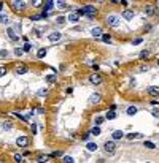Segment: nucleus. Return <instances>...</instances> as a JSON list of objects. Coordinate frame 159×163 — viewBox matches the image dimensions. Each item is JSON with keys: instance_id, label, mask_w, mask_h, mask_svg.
<instances>
[{"instance_id": "obj_1", "label": "nucleus", "mask_w": 159, "mask_h": 163, "mask_svg": "<svg viewBox=\"0 0 159 163\" xmlns=\"http://www.w3.org/2000/svg\"><path fill=\"white\" fill-rule=\"evenodd\" d=\"M78 13H80V14H83V16H88V17H91V19H92V17L95 16L97 10H95V8H94L92 5H86V7H84L83 10H80Z\"/></svg>"}, {"instance_id": "obj_2", "label": "nucleus", "mask_w": 159, "mask_h": 163, "mask_svg": "<svg viewBox=\"0 0 159 163\" xmlns=\"http://www.w3.org/2000/svg\"><path fill=\"white\" fill-rule=\"evenodd\" d=\"M107 24L111 26V27H119L121 19H119L118 16H115V14H110V16H107Z\"/></svg>"}, {"instance_id": "obj_3", "label": "nucleus", "mask_w": 159, "mask_h": 163, "mask_svg": "<svg viewBox=\"0 0 159 163\" xmlns=\"http://www.w3.org/2000/svg\"><path fill=\"white\" fill-rule=\"evenodd\" d=\"M104 147H105V152H107L108 155H113V154L116 152V144H115L113 141H107Z\"/></svg>"}, {"instance_id": "obj_4", "label": "nucleus", "mask_w": 159, "mask_h": 163, "mask_svg": "<svg viewBox=\"0 0 159 163\" xmlns=\"http://www.w3.org/2000/svg\"><path fill=\"white\" fill-rule=\"evenodd\" d=\"M102 76L100 74H97V73H92L91 76H89V83L91 84H94V86H97V84H102Z\"/></svg>"}, {"instance_id": "obj_5", "label": "nucleus", "mask_w": 159, "mask_h": 163, "mask_svg": "<svg viewBox=\"0 0 159 163\" xmlns=\"http://www.w3.org/2000/svg\"><path fill=\"white\" fill-rule=\"evenodd\" d=\"M13 8L16 11H24L26 10V3L22 2V0H14V2H13Z\"/></svg>"}, {"instance_id": "obj_6", "label": "nucleus", "mask_w": 159, "mask_h": 163, "mask_svg": "<svg viewBox=\"0 0 159 163\" xmlns=\"http://www.w3.org/2000/svg\"><path fill=\"white\" fill-rule=\"evenodd\" d=\"M16 144H18L19 147H26V146L29 144V139H27V136H19V138L16 139Z\"/></svg>"}, {"instance_id": "obj_7", "label": "nucleus", "mask_w": 159, "mask_h": 163, "mask_svg": "<svg viewBox=\"0 0 159 163\" xmlns=\"http://www.w3.org/2000/svg\"><path fill=\"white\" fill-rule=\"evenodd\" d=\"M61 33H59V32H53V33H49L48 35V40H49V41L51 43H56V41H59V40H61Z\"/></svg>"}, {"instance_id": "obj_8", "label": "nucleus", "mask_w": 159, "mask_h": 163, "mask_svg": "<svg viewBox=\"0 0 159 163\" xmlns=\"http://www.w3.org/2000/svg\"><path fill=\"white\" fill-rule=\"evenodd\" d=\"M78 19H80V13L78 11H72L69 14V21L70 22H78Z\"/></svg>"}, {"instance_id": "obj_9", "label": "nucleus", "mask_w": 159, "mask_h": 163, "mask_svg": "<svg viewBox=\"0 0 159 163\" xmlns=\"http://www.w3.org/2000/svg\"><path fill=\"white\" fill-rule=\"evenodd\" d=\"M123 17L126 19V21H130V19H134V11L132 10H124L123 11Z\"/></svg>"}, {"instance_id": "obj_10", "label": "nucleus", "mask_w": 159, "mask_h": 163, "mask_svg": "<svg viewBox=\"0 0 159 163\" xmlns=\"http://www.w3.org/2000/svg\"><path fill=\"white\" fill-rule=\"evenodd\" d=\"M99 101H100V95H99V93H92L89 97V103L91 105H95V103H99Z\"/></svg>"}, {"instance_id": "obj_11", "label": "nucleus", "mask_w": 159, "mask_h": 163, "mask_svg": "<svg viewBox=\"0 0 159 163\" xmlns=\"http://www.w3.org/2000/svg\"><path fill=\"white\" fill-rule=\"evenodd\" d=\"M91 33H92L94 38H100V36H102V29H100V27H94V29L91 30Z\"/></svg>"}, {"instance_id": "obj_12", "label": "nucleus", "mask_w": 159, "mask_h": 163, "mask_svg": "<svg viewBox=\"0 0 159 163\" xmlns=\"http://www.w3.org/2000/svg\"><path fill=\"white\" fill-rule=\"evenodd\" d=\"M148 93H150L151 97H157V95H159V87H156V86L148 87Z\"/></svg>"}, {"instance_id": "obj_13", "label": "nucleus", "mask_w": 159, "mask_h": 163, "mask_svg": "<svg viewBox=\"0 0 159 163\" xmlns=\"http://www.w3.org/2000/svg\"><path fill=\"white\" fill-rule=\"evenodd\" d=\"M111 136H113V139H121V138H124V131L123 130H115Z\"/></svg>"}, {"instance_id": "obj_14", "label": "nucleus", "mask_w": 159, "mask_h": 163, "mask_svg": "<svg viewBox=\"0 0 159 163\" xmlns=\"http://www.w3.org/2000/svg\"><path fill=\"white\" fill-rule=\"evenodd\" d=\"M142 138H143L142 133H129L127 135V139H130V141H134V139H142Z\"/></svg>"}, {"instance_id": "obj_15", "label": "nucleus", "mask_w": 159, "mask_h": 163, "mask_svg": "<svg viewBox=\"0 0 159 163\" xmlns=\"http://www.w3.org/2000/svg\"><path fill=\"white\" fill-rule=\"evenodd\" d=\"M7 33H8V36H10V40H13V41H16V40L19 38V36L16 35V32H14L13 29H8V30H7Z\"/></svg>"}, {"instance_id": "obj_16", "label": "nucleus", "mask_w": 159, "mask_h": 163, "mask_svg": "<svg viewBox=\"0 0 159 163\" xmlns=\"http://www.w3.org/2000/svg\"><path fill=\"white\" fill-rule=\"evenodd\" d=\"M57 10H65L67 8V2H65V0H57Z\"/></svg>"}, {"instance_id": "obj_17", "label": "nucleus", "mask_w": 159, "mask_h": 163, "mask_svg": "<svg viewBox=\"0 0 159 163\" xmlns=\"http://www.w3.org/2000/svg\"><path fill=\"white\" fill-rule=\"evenodd\" d=\"M86 149H88L89 152H95V151H97V144H95V142H88V144H86Z\"/></svg>"}, {"instance_id": "obj_18", "label": "nucleus", "mask_w": 159, "mask_h": 163, "mask_svg": "<svg viewBox=\"0 0 159 163\" xmlns=\"http://www.w3.org/2000/svg\"><path fill=\"white\" fill-rule=\"evenodd\" d=\"M54 7V0H46V3H45V11H51Z\"/></svg>"}, {"instance_id": "obj_19", "label": "nucleus", "mask_w": 159, "mask_h": 163, "mask_svg": "<svg viewBox=\"0 0 159 163\" xmlns=\"http://www.w3.org/2000/svg\"><path fill=\"white\" fill-rule=\"evenodd\" d=\"M137 111H138L137 106H129L127 111H126V114H127V116H134V114H137Z\"/></svg>"}, {"instance_id": "obj_20", "label": "nucleus", "mask_w": 159, "mask_h": 163, "mask_svg": "<svg viewBox=\"0 0 159 163\" xmlns=\"http://www.w3.org/2000/svg\"><path fill=\"white\" fill-rule=\"evenodd\" d=\"M145 13H146L148 16H153V14H156V8H154V7H146V8H145Z\"/></svg>"}, {"instance_id": "obj_21", "label": "nucleus", "mask_w": 159, "mask_h": 163, "mask_svg": "<svg viewBox=\"0 0 159 163\" xmlns=\"http://www.w3.org/2000/svg\"><path fill=\"white\" fill-rule=\"evenodd\" d=\"M37 55H38V59H43V57L46 55V48H42V49H38Z\"/></svg>"}, {"instance_id": "obj_22", "label": "nucleus", "mask_w": 159, "mask_h": 163, "mask_svg": "<svg viewBox=\"0 0 159 163\" xmlns=\"http://www.w3.org/2000/svg\"><path fill=\"white\" fill-rule=\"evenodd\" d=\"M16 73H18V74H26V73H27V68H26V67H18V68H16Z\"/></svg>"}, {"instance_id": "obj_23", "label": "nucleus", "mask_w": 159, "mask_h": 163, "mask_svg": "<svg viewBox=\"0 0 159 163\" xmlns=\"http://www.w3.org/2000/svg\"><path fill=\"white\" fill-rule=\"evenodd\" d=\"M91 135H94V136H99V135H100V128H99V125H95V127L91 130Z\"/></svg>"}, {"instance_id": "obj_24", "label": "nucleus", "mask_w": 159, "mask_h": 163, "mask_svg": "<svg viewBox=\"0 0 159 163\" xmlns=\"http://www.w3.org/2000/svg\"><path fill=\"white\" fill-rule=\"evenodd\" d=\"M0 22H3V24H8L10 22V19L7 14H0Z\"/></svg>"}, {"instance_id": "obj_25", "label": "nucleus", "mask_w": 159, "mask_h": 163, "mask_svg": "<svg viewBox=\"0 0 159 163\" xmlns=\"http://www.w3.org/2000/svg\"><path fill=\"white\" fill-rule=\"evenodd\" d=\"M45 95H48V89H40L37 92V97H45Z\"/></svg>"}, {"instance_id": "obj_26", "label": "nucleus", "mask_w": 159, "mask_h": 163, "mask_svg": "<svg viewBox=\"0 0 159 163\" xmlns=\"http://www.w3.org/2000/svg\"><path fill=\"white\" fill-rule=\"evenodd\" d=\"M145 147H146V149H156L154 142H151V141H145Z\"/></svg>"}, {"instance_id": "obj_27", "label": "nucleus", "mask_w": 159, "mask_h": 163, "mask_svg": "<svg viewBox=\"0 0 159 163\" xmlns=\"http://www.w3.org/2000/svg\"><path fill=\"white\" fill-rule=\"evenodd\" d=\"M115 117H116V112H115L113 109H110V112L107 114V119H108V120H113Z\"/></svg>"}, {"instance_id": "obj_28", "label": "nucleus", "mask_w": 159, "mask_h": 163, "mask_svg": "<svg viewBox=\"0 0 159 163\" xmlns=\"http://www.w3.org/2000/svg\"><path fill=\"white\" fill-rule=\"evenodd\" d=\"M30 3H32V7H40L43 3V0H30Z\"/></svg>"}, {"instance_id": "obj_29", "label": "nucleus", "mask_w": 159, "mask_h": 163, "mask_svg": "<svg viewBox=\"0 0 159 163\" xmlns=\"http://www.w3.org/2000/svg\"><path fill=\"white\" fill-rule=\"evenodd\" d=\"M150 57V51H142L140 52V59H148Z\"/></svg>"}, {"instance_id": "obj_30", "label": "nucleus", "mask_w": 159, "mask_h": 163, "mask_svg": "<svg viewBox=\"0 0 159 163\" xmlns=\"http://www.w3.org/2000/svg\"><path fill=\"white\" fill-rule=\"evenodd\" d=\"M102 40H104V41H105V43H110V41H111V36L105 33V35H102Z\"/></svg>"}, {"instance_id": "obj_31", "label": "nucleus", "mask_w": 159, "mask_h": 163, "mask_svg": "<svg viewBox=\"0 0 159 163\" xmlns=\"http://www.w3.org/2000/svg\"><path fill=\"white\" fill-rule=\"evenodd\" d=\"M46 81H48V83H54V81H56V76H54V74H48V76H46Z\"/></svg>"}, {"instance_id": "obj_32", "label": "nucleus", "mask_w": 159, "mask_h": 163, "mask_svg": "<svg viewBox=\"0 0 159 163\" xmlns=\"http://www.w3.org/2000/svg\"><path fill=\"white\" fill-rule=\"evenodd\" d=\"M30 49H32V45H30V43H26L24 48H22V51H26V52H29Z\"/></svg>"}, {"instance_id": "obj_33", "label": "nucleus", "mask_w": 159, "mask_h": 163, "mask_svg": "<svg viewBox=\"0 0 159 163\" xmlns=\"http://www.w3.org/2000/svg\"><path fill=\"white\" fill-rule=\"evenodd\" d=\"M64 163H73L75 160H73V157H64V160H62Z\"/></svg>"}, {"instance_id": "obj_34", "label": "nucleus", "mask_w": 159, "mask_h": 163, "mask_svg": "<svg viewBox=\"0 0 159 163\" xmlns=\"http://www.w3.org/2000/svg\"><path fill=\"white\" fill-rule=\"evenodd\" d=\"M151 114H153L154 117H159V109H157V108H153V109H151Z\"/></svg>"}, {"instance_id": "obj_35", "label": "nucleus", "mask_w": 159, "mask_h": 163, "mask_svg": "<svg viewBox=\"0 0 159 163\" xmlns=\"http://www.w3.org/2000/svg\"><path fill=\"white\" fill-rule=\"evenodd\" d=\"M57 24H61V26H64V24H65V19H64L62 16H59V17H57Z\"/></svg>"}, {"instance_id": "obj_36", "label": "nucleus", "mask_w": 159, "mask_h": 163, "mask_svg": "<svg viewBox=\"0 0 159 163\" xmlns=\"http://www.w3.org/2000/svg\"><path fill=\"white\" fill-rule=\"evenodd\" d=\"M2 127H3L5 130H10V128H11V124H10V122H3V124H2Z\"/></svg>"}, {"instance_id": "obj_37", "label": "nucleus", "mask_w": 159, "mask_h": 163, "mask_svg": "<svg viewBox=\"0 0 159 163\" xmlns=\"http://www.w3.org/2000/svg\"><path fill=\"white\" fill-rule=\"evenodd\" d=\"M42 17H43L42 14H35V16H32V17H30V21H38V19H42Z\"/></svg>"}, {"instance_id": "obj_38", "label": "nucleus", "mask_w": 159, "mask_h": 163, "mask_svg": "<svg viewBox=\"0 0 159 163\" xmlns=\"http://www.w3.org/2000/svg\"><path fill=\"white\" fill-rule=\"evenodd\" d=\"M14 54H16L18 57H21V55H22V49H19V48H16V49H14Z\"/></svg>"}, {"instance_id": "obj_39", "label": "nucleus", "mask_w": 159, "mask_h": 163, "mask_svg": "<svg viewBox=\"0 0 159 163\" xmlns=\"http://www.w3.org/2000/svg\"><path fill=\"white\" fill-rule=\"evenodd\" d=\"M5 74H7V68L0 67V78H2V76H5Z\"/></svg>"}, {"instance_id": "obj_40", "label": "nucleus", "mask_w": 159, "mask_h": 163, "mask_svg": "<svg viewBox=\"0 0 159 163\" xmlns=\"http://www.w3.org/2000/svg\"><path fill=\"white\" fill-rule=\"evenodd\" d=\"M100 124H104V119L102 117H97L95 119V125H100Z\"/></svg>"}, {"instance_id": "obj_41", "label": "nucleus", "mask_w": 159, "mask_h": 163, "mask_svg": "<svg viewBox=\"0 0 159 163\" xmlns=\"http://www.w3.org/2000/svg\"><path fill=\"white\" fill-rule=\"evenodd\" d=\"M0 57H8V51L2 49V51H0Z\"/></svg>"}, {"instance_id": "obj_42", "label": "nucleus", "mask_w": 159, "mask_h": 163, "mask_svg": "<svg viewBox=\"0 0 159 163\" xmlns=\"http://www.w3.org/2000/svg\"><path fill=\"white\" fill-rule=\"evenodd\" d=\"M14 160L16 161H22V155H14Z\"/></svg>"}, {"instance_id": "obj_43", "label": "nucleus", "mask_w": 159, "mask_h": 163, "mask_svg": "<svg viewBox=\"0 0 159 163\" xmlns=\"http://www.w3.org/2000/svg\"><path fill=\"white\" fill-rule=\"evenodd\" d=\"M37 161H48V157H38Z\"/></svg>"}, {"instance_id": "obj_44", "label": "nucleus", "mask_w": 159, "mask_h": 163, "mask_svg": "<svg viewBox=\"0 0 159 163\" xmlns=\"http://www.w3.org/2000/svg\"><path fill=\"white\" fill-rule=\"evenodd\" d=\"M30 128H32V133L35 135V133H37V127H35V124H32V127H30Z\"/></svg>"}, {"instance_id": "obj_45", "label": "nucleus", "mask_w": 159, "mask_h": 163, "mask_svg": "<svg viewBox=\"0 0 159 163\" xmlns=\"http://www.w3.org/2000/svg\"><path fill=\"white\" fill-rule=\"evenodd\" d=\"M89 136H91V131H89L88 135H83V139H84V141H88V139H89Z\"/></svg>"}, {"instance_id": "obj_46", "label": "nucleus", "mask_w": 159, "mask_h": 163, "mask_svg": "<svg viewBox=\"0 0 159 163\" xmlns=\"http://www.w3.org/2000/svg\"><path fill=\"white\" fill-rule=\"evenodd\" d=\"M140 43H142V38H137L135 41H134V45H140Z\"/></svg>"}, {"instance_id": "obj_47", "label": "nucleus", "mask_w": 159, "mask_h": 163, "mask_svg": "<svg viewBox=\"0 0 159 163\" xmlns=\"http://www.w3.org/2000/svg\"><path fill=\"white\" fill-rule=\"evenodd\" d=\"M140 71L143 73V71H148V67H140Z\"/></svg>"}, {"instance_id": "obj_48", "label": "nucleus", "mask_w": 159, "mask_h": 163, "mask_svg": "<svg viewBox=\"0 0 159 163\" xmlns=\"http://www.w3.org/2000/svg\"><path fill=\"white\" fill-rule=\"evenodd\" d=\"M95 2H97V3H104V2H105V0H95Z\"/></svg>"}, {"instance_id": "obj_49", "label": "nucleus", "mask_w": 159, "mask_h": 163, "mask_svg": "<svg viewBox=\"0 0 159 163\" xmlns=\"http://www.w3.org/2000/svg\"><path fill=\"white\" fill-rule=\"evenodd\" d=\"M111 2H115V3H116V2H119V0H111Z\"/></svg>"}, {"instance_id": "obj_50", "label": "nucleus", "mask_w": 159, "mask_h": 163, "mask_svg": "<svg viewBox=\"0 0 159 163\" xmlns=\"http://www.w3.org/2000/svg\"><path fill=\"white\" fill-rule=\"evenodd\" d=\"M157 67H159V59H157Z\"/></svg>"}]
</instances>
